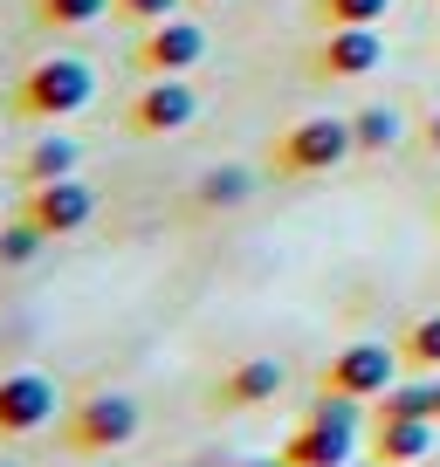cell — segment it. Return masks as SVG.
Listing matches in <instances>:
<instances>
[{
  "label": "cell",
  "instance_id": "44dd1931",
  "mask_svg": "<svg viewBox=\"0 0 440 467\" xmlns=\"http://www.w3.org/2000/svg\"><path fill=\"white\" fill-rule=\"evenodd\" d=\"M186 0H110V15L118 21H138V28H152V21H173Z\"/></svg>",
  "mask_w": 440,
  "mask_h": 467
},
{
  "label": "cell",
  "instance_id": "7a4b0ae2",
  "mask_svg": "<svg viewBox=\"0 0 440 467\" xmlns=\"http://www.w3.org/2000/svg\"><path fill=\"white\" fill-rule=\"evenodd\" d=\"M89 97H97V76H89L83 56H42L15 83V110L35 117V124H62V117L89 110Z\"/></svg>",
  "mask_w": 440,
  "mask_h": 467
},
{
  "label": "cell",
  "instance_id": "9a60e30c",
  "mask_svg": "<svg viewBox=\"0 0 440 467\" xmlns=\"http://www.w3.org/2000/svg\"><path fill=\"white\" fill-rule=\"evenodd\" d=\"M255 192V172L248 165H214V172L200 179V192H193V200L206 206V213H220V206H241Z\"/></svg>",
  "mask_w": 440,
  "mask_h": 467
},
{
  "label": "cell",
  "instance_id": "3957f363",
  "mask_svg": "<svg viewBox=\"0 0 440 467\" xmlns=\"http://www.w3.org/2000/svg\"><path fill=\"white\" fill-rule=\"evenodd\" d=\"M138 440V399L131 392H89L69 406V420H62V447L69 453H110L131 447Z\"/></svg>",
  "mask_w": 440,
  "mask_h": 467
},
{
  "label": "cell",
  "instance_id": "d6986e66",
  "mask_svg": "<svg viewBox=\"0 0 440 467\" xmlns=\"http://www.w3.org/2000/svg\"><path fill=\"white\" fill-rule=\"evenodd\" d=\"M42 248H48V234L35 227L28 213L0 227V268H28V262H35V254H42Z\"/></svg>",
  "mask_w": 440,
  "mask_h": 467
},
{
  "label": "cell",
  "instance_id": "277c9868",
  "mask_svg": "<svg viewBox=\"0 0 440 467\" xmlns=\"http://www.w3.org/2000/svg\"><path fill=\"white\" fill-rule=\"evenodd\" d=\"M206 56V28L200 21H186V15H173V21H152L145 35H138V48H131V62H138V76H186L193 62Z\"/></svg>",
  "mask_w": 440,
  "mask_h": 467
},
{
  "label": "cell",
  "instance_id": "9c48e42d",
  "mask_svg": "<svg viewBox=\"0 0 440 467\" xmlns=\"http://www.w3.org/2000/svg\"><path fill=\"white\" fill-rule=\"evenodd\" d=\"M21 213H28L48 241H62V234H83L89 227L97 192H89L83 179H48V186H28V206H21Z\"/></svg>",
  "mask_w": 440,
  "mask_h": 467
},
{
  "label": "cell",
  "instance_id": "603a6c76",
  "mask_svg": "<svg viewBox=\"0 0 440 467\" xmlns=\"http://www.w3.org/2000/svg\"><path fill=\"white\" fill-rule=\"evenodd\" d=\"M426 385H434V420H440V371H426Z\"/></svg>",
  "mask_w": 440,
  "mask_h": 467
},
{
  "label": "cell",
  "instance_id": "484cf974",
  "mask_svg": "<svg viewBox=\"0 0 440 467\" xmlns=\"http://www.w3.org/2000/svg\"><path fill=\"white\" fill-rule=\"evenodd\" d=\"M103 467H110V461H103Z\"/></svg>",
  "mask_w": 440,
  "mask_h": 467
},
{
  "label": "cell",
  "instance_id": "ac0fdd59",
  "mask_svg": "<svg viewBox=\"0 0 440 467\" xmlns=\"http://www.w3.org/2000/svg\"><path fill=\"white\" fill-rule=\"evenodd\" d=\"M385 15H393V0H317L323 28H379Z\"/></svg>",
  "mask_w": 440,
  "mask_h": 467
},
{
  "label": "cell",
  "instance_id": "8fae6325",
  "mask_svg": "<svg viewBox=\"0 0 440 467\" xmlns=\"http://www.w3.org/2000/svg\"><path fill=\"white\" fill-rule=\"evenodd\" d=\"M358 453V426H330V420H303L282 440V467H351Z\"/></svg>",
  "mask_w": 440,
  "mask_h": 467
},
{
  "label": "cell",
  "instance_id": "5bb4252c",
  "mask_svg": "<svg viewBox=\"0 0 440 467\" xmlns=\"http://www.w3.org/2000/svg\"><path fill=\"white\" fill-rule=\"evenodd\" d=\"M399 131H406V124H399L393 103H365V110L351 117V145L365 151V159H372V151H393V145H399Z\"/></svg>",
  "mask_w": 440,
  "mask_h": 467
},
{
  "label": "cell",
  "instance_id": "e0dca14e",
  "mask_svg": "<svg viewBox=\"0 0 440 467\" xmlns=\"http://www.w3.org/2000/svg\"><path fill=\"white\" fill-rule=\"evenodd\" d=\"M103 15H110V0H35V21L56 28V35L89 28V21H103Z\"/></svg>",
  "mask_w": 440,
  "mask_h": 467
},
{
  "label": "cell",
  "instance_id": "ffe728a7",
  "mask_svg": "<svg viewBox=\"0 0 440 467\" xmlns=\"http://www.w3.org/2000/svg\"><path fill=\"white\" fill-rule=\"evenodd\" d=\"M399 358H406V365H420V371H440V309H434V317H420V323L406 330Z\"/></svg>",
  "mask_w": 440,
  "mask_h": 467
},
{
  "label": "cell",
  "instance_id": "5b68a950",
  "mask_svg": "<svg viewBox=\"0 0 440 467\" xmlns=\"http://www.w3.org/2000/svg\"><path fill=\"white\" fill-rule=\"evenodd\" d=\"M193 117H200V97H193L186 76H152V83L131 97L124 124H131L138 138H173V131H186Z\"/></svg>",
  "mask_w": 440,
  "mask_h": 467
},
{
  "label": "cell",
  "instance_id": "cb8c5ba5",
  "mask_svg": "<svg viewBox=\"0 0 440 467\" xmlns=\"http://www.w3.org/2000/svg\"><path fill=\"white\" fill-rule=\"evenodd\" d=\"M227 467H282V453H276V461H227Z\"/></svg>",
  "mask_w": 440,
  "mask_h": 467
},
{
  "label": "cell",
  "instance_id": "7c38bea8",
  "mask_svg": "<svg viewBox=\"0 0 440 467\" xmlns=\"http://www.w3.org/2000/svg\"><path fill=\"white\" fill-rule=\"evenodd\" d=\"M434 426L440 420H372V467H420L434 453Z\"/></svg>",
  "mask_w": 440,
  "mask_h": 467
},
{
  "label": "cell",
  "instance_id": "52a82bcc",
  "mask_svg": "<svg viewBox=\"0 0 440 467\" xmlns=\"http://www.w3.org/2000/svg\"><path fill=\"white\" fill-rule=\"evenodd\" d=\"M379 62H385L379 28H323L317 56H309V76H323V83H358V76H372Z\"/></svg>",
  "mask_w": 440,
  "mask_h": 467
},
{
  "label": "cell",
  "instance_id": "30bf717a",
  "mask_svg": "<svg viewBox=\"0 0 440 467\" xmlns=\"http://www.w3.org/2000/svg\"><path fill=\"white\" fill-rule=\"evenodd\" d=\"M282 392V365L276 358H241L214 379V412H255V406H276Z\"/></svg>",
  "mask_w": 440,
  "mask_h": 467
},
{
  "label": "cell",
  "instance_id": "d4e9b609",
  "mask_svg": "<svg viewBox=\"0 0 440 467\" xmlns=\"http://www.w3.org/2000/svg\"><path fill=\"white\" fill-rule=\"evenodd\" d=\"M0 467H7V461H0Z\"/></svg>",
  "mask_w": 440,
  "mask_h": 467
},
{
  "label": "cell",
  "instance_id": "6da1fadb",
  "mask_svg": "<svg viewBox=\"0 0 440 467\" xmlns=\"http://www.w3.org/2000/svg\"><path fill=\"white\" fill-rule=\"evenodd\" d=\"M344 159H358L351 145V117H303L268 145V172L276 179H323L338 172Z\"/></svg>",
  "mask_w": 440,
  "mask_h": 467
},
{
  "label": "cell",
  "instance_id": "4fadbf2b",
  "mask_svg": "<svg viewBox=\"0 0 440 467\" xmlns=\"http://www.w3.org/2000/svg\"><path fill=\"white\" fill-rule=\"evenodd\" d=\"M76 138H62V131H48V138H35L28 151H21V179L28 186H48V179H76Z\"/></svg>",
  "mask_w": 440,
  "mask_h": 467
},
{
  "label": "cell",
  "instance_id": "ba28073f",
  "mask_svg": "<svg viewBox=\"0 0 440 467\" xmlns=\"http://www.w3.org/2000/svg\"><path fill=\"white\" fill-rule=\"evenodd\" d=\"M48 420H56V379H42V371H7V379H0V440L42 433Z\"/></svg>",
  "mask_w": 440,
  "mask_h": 467
},
{
  "label": "cell",
  "instance_id": "2e32d148",
  "mask_svg": "<svg viewBox=\"0 0 440 467\" xmlns=\"http://www.w3.org/2000/svg\"><path fill=\"white\" fill-rule=\"evenodd\" d=\"M372 420H434V385H385L372 399Z\"/></svg>",
  "mask_w": 440,
  "mask_h": 467
},
{
  "label": "cell",
  "instance_id": "8992f818",
  "mask_svg": "<svg viewBox=\"0 0 440 467\" xmlns=\"http://www.w3.org/2000/svg\"><path fill=\"white\" fill-rule=\"evenodd\" d=\"M323 392H351V399H379L385 385H399V350L385 344H344L330 365L317 371Z\"/></svg>",
  "mask_w": 440,
  "mask_h": 467
},
{
  "label": "cell",
  "instance_id": "7402d4cb",
  "mask_svg": "<svg viewBox=\"0 0 440 467\" xmlns=\"http://www.w3.org/2000/svg\"><path fill=\"white\" fill-rule=\"evenodd\" d=\"M420 138H426V151H440V110H434V117L420 124Z\"/></svg>",
  "mask_w": 440,
  "mask_h": 467
}]
</instances>
